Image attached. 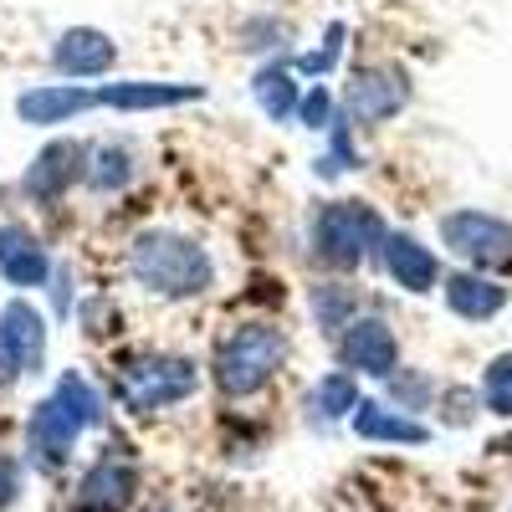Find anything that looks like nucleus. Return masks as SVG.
Listing matches in <instances>:
<instances>
[{"label": "nucleus", "mask_w": 512, "mask_h": 512, "mask_svg": "<svg viewBox=\"0 0 512 512\" xmlns=\"http://www.w3.org/2000/svg\"><path fill=\"white\" fill-rule=\"evenodd\" d=\"M118 62V41L98 26H67L52 41V72L62 82H88V77H108Z\"/></svg>", "instance_id": "12"}, {"label": "nucleus", "mask_w": 512, "mask_h": 512, "mask_svg": "<svg viewBox=\"0 0 512 512\" xmlns=\"http://www.w3.org/2000/svg\"><path fill=\"white\" fill-rule=\"evenodd\" d=\"M482 405L497 415V420H512V354H497L487 369H482Z\"/></svg>", "instance_id": "23"}, {"label": "nucleus", "mask_w": 512, "mask_h": 512, "mask_svg": "<svg viewBox=\"0 0 512 512\" xmlns=\"http://www.w3.org/2000/svg\"><path fill=\"white\" fill-rule=\"evenodd\" d=\"M139 492V466L128 451H103L77 482V512H128Z\"/></svg>", "instance_id": "11"}, {"label": "nucleus", "mask_w": 512, "mask_h": 512, "mask_svg": "<svg viewBox=\"0 0 512 512\" xmlns=\"http://www.w3.org/2000/svg\"><path fill=\"white\" fill-rule=\"evenodd\" d=\"M349 420H354L359 441H390V446H425L431 441V425L395 410V405H384V400H359V410Z\"/></svg>", "instance_id": "17"}, {"label": "nucleus", "mask_w": 512, "mask_h": 512, "mask_svg": "<svg viewBox=\"0 0 512 512\" xmlns=\"http://www.w3.org/2000/svg\"><path fill=\"white\" fill-rule=\"evenodd\" d=\"M154 512H175V507H154Z\"/></svg>", "instance_id": "31"}, {"label": "nucleus", "mask_w": 512, "mask_h": 512, "mask_svg": "<svg viewBox=\"0 0 512 512\" xmlns=\"http://www.w3.org/2000/svg\"><path fill=\"white\" fill-rule=\"evenodd\" d=\"M52 277H57V308L67 313V308H72V292H67V287H72V267H57Z\"/></svg>", "instance_id": "30"}, {"label": "nucleus", "mask_w": 512, "mask_h": 512, "mask_svg": "<svg viewBox=\"0 0 512 512\" xmlns=\"http://www.w3.org/2000/svg\"><path fill=\"white\" fill-rule=\"evenodd\" d=\"M195 384H200L195 359H185V354H139V359H128L118 369L113 390H118L123 410L159 415L169 405H185L195 395Z\"/></svg>", "instance_id": "5"}, {"label": "nucleus", "mask_w": 512, "mask_h": 512, "mask_svg": "<svg viewBox=\"0 0 512 512\" xmlns=\"http://www.w3.org/2000/svg\"><path fill=\"white\" fill-rule=\"evenodd\" d=\"M431 390H436V384L425 379V374H415V369H395V374H390V395H395V405H400L405 415H410V410H425Z\"/></svg>", "instance_id": "27"}, {"label": "nucleus", "mask_w": 512, "mask_h": 512, "mask_svg": "<svg viewBox=\"0 0 512 512\" xmlns=\"http://www.w3.org/2000/svg\"><path fill=\"white\" fill-rule=\"evenodd\" d=\"M251 98L272 123H287L297 118V103H303V88H297V67L287 62H267L262 72L251 77Z\"/></svg>", "instance_id": "19"}, {"label": "nucleus", "mask_w": 512, "mask_h": 512, "mask_svg": "<svg viewBox=\"0 0 512 512\" xmlns=\"http://www.w3.org/2000/svg\"><path fill=\"white\" fill-rule=\"evenodd\" d=\"M308 303H313V318H318V328H323L328 338H338V333L359 318V292H354L349 282H318V287L308 292Z\"/></svg>", "instance_id": "20"}, {"label": "nucleus", "mask_w": 512, "mask_h": 512, "mask_svg": "<svg viewBox=\"0 0 512 512\" xmlns=\"http://www.w3.org/2000/svg\"><path fill=\"white\" fill-rule=\"evenodd\" d=\"M47 313L26 297H11L6 308H0V384H11L21 374H41L47 364Z\"/></svg>", "instance_id": "7"}, {"label": "nucleus", "mask_w": 512, "mask_h": 512, "mask_svg": "<svg viewBox=\"0 0 512 512\" xmlns=\"http://www.w3.org/2000/svg\"><path fill=\"white\" fill-rule=\"evenodd\" d=\"M21 497V461L16 456H0V512Z\"/></svg>", "instance_id": "28"}, {"label": "nucleus", "mask_w": 512, "mask_h": 512, "mask_svg": "<svg viewBox=\"0 0 512 512\" xmlns=\"http://www.w3.org/2000/svg\"><path fill=\"white\" fill-rule=\"evenodd\" d=\"M200 98H205L200 82H149V77H128V82H103V88H98V108H118V113L185 108V103H200Z\"/></svg>", "instance_id": "15"}, {"label": "nucleus", "mask_w": 512, "mask_h": 512, "mask_svg": "<svg viewBox=\"0 0 512 512\" xmlns=\"http://www.w3.org/2000/svg\"><path fill=\"white\" fill-rule=\"evenodd\" d=\"M128 180H134V154H128L123 144H108V149H98V154L88 159V185H93L98 195H113V190H123Z\"/></svg>", "instance_id": "22"}, {"label": "nucleus", "mask_w": 512, "mask_h": 512, "mask_svg": "<svg viewBox=\"0 0 512 512\" xmlns=\"http://www.w3.org/2000/svg\"><path fill=\"white\" fill-rule=\"evenodd\" d=\"M477 400H482V395H472V390H451V395H446V425H466Z\"/></svg>", "instance_id": "29"}, {"label": "nucleus", "mask_w": 512, "mask_h": 512, "mask_svg": "<svg viewBox=\"0 0 512 512\" xmlns=\"http://www.w3.org/2000/svg\"><path fill=\"white\" fill-rule=\"evenodd\" d=\"M338 118V98L323 88V82H313V88L303 93V103H297V123L308 128V134H328Z\"/></svg>", "instance_id": "25"}, {"label": "nucleus", "mask_w": 512, "mask_h": 512, "mask_svg": "<svg viewBox=\"0 0 512 512\" xmlns=\"http://www.w3.org/2000/svg\"><path fill=\"white\" fill-rule=\"evenodd\" d=\"M128 277H134L149 297L164 303H190L216 287V256H210L195 236L169 231V226H149L128 246Z\"/></svg>", "instance_id": "1"}, {"label": "nucleus", "mask_w": 512, "mask_h": 512, "mask_svg": "<svg viewBox=\"0 0 512 512\" xmlns=\"http://www.w3.org/2000/svg\"><path fill=\"white\" fill-rule=\"evenodd\" d=\"M384 216L374 205L364 200H328L318 205V216H313V256L323 267H338V272H349L359 262H369V256L384 251Z\"/></svg>", "instance_id": "4"}, {"label": "nucleus", "mask_w": 512, "mask_h": 512, "mask_svg": "<svg viewBox=\"0 0 512 512\" xmlns=\"http://www.w3.org/2000/svg\"><path fill=\"white\" fill-rule=\"evenodd\" d=\"M88 159H93V149L82 144V139H52L47 149L26 164L21 190H26L36 205H57L77 180H88Z\"/></svg>", "instance_id": "10"}, {"label": "nucleus", "mask_w": 512, "mask_h": 512, "mask_svg": "<svg viewBox=\"0 0 512 512\" xmlns=\"http://www.w3.org/2000/svg\"><path fill=\"white\" fill-rule=\"evenodd\" d=\"M52 272H57L52 251L41 246V236L31 226L0 221V282L16 287V292H31V287H47Z\"/></svg>", "instance_id": "13"}, {"label": "nucleus", "mask_w": 512, "mask_h": 512, "mask_svg": "<svg viewBox=\"0 0 512 512\" xmlns=\"http://www.w3.org/2000/svg\"><path fill=\"white\" fill-rule=\"evenodd\" d=\"M93 108H98V88H88V82H41V88H26L16 98V118L31 128H62Z\"/></svg>", "instance_id": "14"}, {"label": "nucleus", "mask_w": 512, "mask_h": 512, "mask_svg": "<svg viewBox=\"0 0 512 512\" xmlns=\"http://www.w3.org/2000/svg\"><path fill=\"white\" fill-rule=\"evenodd\" d=\"M338 359H344V374L390 379L400 369V338L379 313H359L344 333H338Z\"/></svg>", "instance_id": "9"}, {"label": "nucleus", "mask_w": 512, "mask_h": 512, "mask_svg": "<svg viewBox=\"0 0 512 512\" xmlns=\"http://www.w3.org/2000/svg\"><path fill=\"white\" fill-rule=\"evenodd\" d=\"M344 36H349V26H344V21H333V26H328V36H323V47L297 57V72H308V77H328V72H333V62L344 57Z\"/></svg>", "instance_id": "26"}, {"label": "nucleus", "mask_w": 512, "mask_h": 512, "mask_svg": "<svg viewBox=\"0 0 512 512\" xmlns=\"http://www.w3.org/2000/svg\"><path fill=\"white\" fill-rule=\"evenodd\" d=\"M287 364V333L277 323H241L231 328L221 344H216V359H210V374H216V390L226 400H251L262 395L267 384L277 379V369Z\"/></svg>", "instance_id": "3"}, {"label": "nucleus", "mask_w": 512, "mask_h": 512, "mask_svg": "<svg viewBox=\"0 0 512 512\" xmlns=\"http://www.w3.org/2000/svg\"><path fill=\"white\" fill-rule=\"evenodd\" d=\"M441 287H446V308L466 323H487L507 308V287L487 272H451Z\"/></svg>", "instance_id": "18"}, {"label": "nucleus", "mask_w": 512, "mask_h": 512, "mask_svg": "<svg viewBox=\"0 0 512 512\" xmlns=\"http://www.w3.org/2000/svg\"><path fill=\"white\" fill-rule=\"evenodd\" d=\"M308 410H313V420H344V415H354L359 410V379L354 374H344V369H333V374H323L313 390H308Z\"/></svg>", "instance_id": "21"}, {"label": "nucleus", "mask_w": 512, "mask_h": 512, "mask_svg": "<svg viewBox=\"0 0 512 512\" xmlns=\"http://www.w3.org/2000/svg\"><path fill=\"white\" fill-rule=\"evenodd\" d=\"M379 262H384V272H390L405 292H431L441 282V256L425 241H415L410 231H390V236H384Z\"/></svg>", "instance_id": "16"}, {"label": "nucleus", "mask_w": 512, "mask_h": 512, "mask_svg": "<svg viewBox=\"0 0 512 512\" xmlns=\"http://www.w3.org/2000/svg\"><path fill=\"white\" fill-rule=\"evenodd\" d=\"M441 246L472 272L512 267V221L492 216V210H451L441 216Z\"/></svg>", "instance_id": "6"}, {"label": "nucleus", "mask_w": 512, "mask_h": 512, "mask_svg": "<svg viewBox=\"0 0 512 512\" xmlns=\"http://www.w3.org/2000/svg\"><path fill=\"white\" fill-rule=\"evenodd\" d=\"M359 164V149H354V139H349V118L338 113L333 118V128H328V154L313 164L323 180H333V175H344V169H354Z\"/></svg>", "instance_id": "24"}, {"label": "nucleus", "mask_w": 512, "mask_h": 512, "mask_svg": "<svg viewBox=\"0 0 512 512\" xmlns=\"http://www.w3.org/2000/svg\"><path fill=\"white\" fill-rule=\"evenodd\" d=\"M410 72L395 62H369L349 77L344 88V118L349 123H390L395 113L410 108Z\"/></svg>", "instance_id": "8"}, {"label": "nucleus", "mask_w": 512, "mask_h": 512, "mask_svg": "<svg viewBox=\"0 0 512 512\" xmlns=\"http://www.w3.org/2000/svg\"><path fill=\"white\" fill-rule=\"evenodd\" d=\"M103 420H108L103 395L88 384V374L67 369V374L57 379V390L41 400V405H31V415H26V446H31V461L41 466V472H57V466L72 456L77 436H82V431H93V425H103Z\"/></svg>", "instance_id": "2"}]
</instances>
